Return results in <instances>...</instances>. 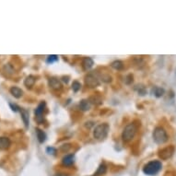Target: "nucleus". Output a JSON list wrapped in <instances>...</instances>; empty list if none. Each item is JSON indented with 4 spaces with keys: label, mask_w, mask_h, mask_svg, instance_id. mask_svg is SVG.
I'll list each match as a JSON object with an SVG mask.
<instances>
[{
    "label": "nucleus",
    "mask_w": 176,
    "mask_h": 176,
    "mask_svg": "<svg viewBox=\"0 0 176 176\" xmlns=\"http://www.w3.org/2000/svg\"><path fill=\"white\" fill-rule=\"evenodd\" d=\"M162 164L159 160H151L143 167V172L149 176L155 175L162 170Z\"/></svg>",
    "instance_id": "1"
},
{
    "label": "nucleus",
    "mask_w": 176,
    "mask_h": 176,
    "mask_svg": "<svg viewBox=\"0 0 176 176\" xmlns=\"http://www.w3.org/2000/svg\"><path fill=\"white\" fill-rule=\"evenodd\" d=\"M109 125L108 124H100L98 125L95 128H94V131H93V136L95 137L96 139L98 140H102L104 139L105 137L108 135L109 132Z\"/></svg>",
    "instance_id": "2"
},
{
    "label": "nucleus",
    "mask_w": 176,
    "mask_h": 176,
    "mask_svg": "<svg viewBox=\"0 0 176 176\" xmlns=\"http://www.w3.org/2000/svg\"><path fill=\"white\" fill-rule=\"evenodd\" d=\"M153 139L157 144H164L168 140V135L163 127L158 126L153 131Z\"/></svg>",
    "instance_id": "3"
},
{
    "label": "nucleus",
    "mask_w": 176,
    "mask_h": 176,
    "mask_svg": "<svg viewBox=\"0 0 176 176\" xmlns=\"http://www.w3.org/2000/svg\"><path fill=\"white\" fill-rule=\"evenodd\" d=\"M136 133V127L134 124H129L127 125L125 128H124V131L123 134H122V137H123V140L126 142L128 141H131L134 136Z\"/></svg>",
    "instance_id": "4"
},
{
    "label": "nucleus",
    "mask_w": 176,
    "mask_h": 176,
    "mask_svg": "<svg viewBox=\"0 0 176 176\" xmlns=\"http://www.w3.org/2000/svg\"><path fill=\"white\" fill-rule=\"evenodd\" d=\"M85 83H86V85L89 88H96L100 85L99 79L93 74H88L85 76Z\"/></svg>",
    "instance_id": "5"
},
{
    "label": "nucleus",
    "mask_w": 176,
    "mask_h": 176,
    "mask_svg": "<svg viewBox=\"0 0 176 176\" xmlns=\"http://www.w3.org/2000/svg\"><path fill=\"white\" fill-rule=\"evenodd\" d=\"M45 102H42L39 105L37 106V108L35 109V119L37 120L38 123H42L43 121V114L45 109Z\"/></svg>",
    "instance_id": "6"
},
{
    "label": "nucleus",
    "mask_w": 176,
    "mask_h": 176,
    "mask_svg": "<svg viewBox=\"0 0 176 176\" xmlns=\"http://www.w3.org/2000/svg\"><path fill=\"white\" fill-rule=\"evenodd\" d=\"M173 152H174V148L173 147H167L162 150H159V156L160 159H169L172 156L173 154Z\"/></svg>",
    "instance_id": "7"
},
{
    "label": "nucleus",
    "mask_w": 176,
    "mask_h": 176,
    "mask_svg": "<svg viewBox=\"0 0 176 176\" xmlns=\"http://www.w3.org/2000/svg\"><path fill=\"white\" fill-rule=\"evenodd\" d=\"M49 86L51 89H55V90H59L62 89V84H61V81L56 78H51L49 79Z\"/></svg>",
    "instance_id": "8"
},
{
    "label": "nucleus",
    "mask_w": 176,
    "mask_h": 176,
    "mask_svg": "<svg viewBox=\"0 0 176 176\" xmlns=\"http://www.w3.org/2000/svg\"><path fill=\"white\" fill-rule=\"evenodd\" d=\"M93 65H94V62L90 57H85L82 61V66L84 70L90 69V68L93 66Z\"/></svg>",
    "instance_id": "9"
},
{
    "label": "nucleus",
    "mask_w": 176,
    "mask_h": 176,
    "mask_svg": "<svg viewBox=\"0 0 176 176\" xmlns=\"http://www.w3.org/2000/svg\"><path fill=\"white\" fill-rule=\"evenodd\" d=\"M75 162V156L73 154H67L62 159V163L65 166H71Z\"/></svg>",
    "instance_id": "10"
},
{
    "label": "nucleus",
    "mask_w": 176,
    "mask_h": 176,
    "mask_svg": "<svg viewBox=\"0 0 176 176\" xmlns=\"http://www.w3.org/2000/svg\"><path fill=\"white\" fill-rule=\"evenodd\" d=\"M10 140L9 138H7V137H5V136H2L0 137V149H7L9 147H10Z\"/></svg>",
    "instance_id": "11"
},
{
    "label": "nucleus",
    "mask_w": 176,
    "mask_h": 176,
    "mask_svg": "<svg viewBox=\"0 0 176 176\" xmlns=\"http://www.w3.org/2000/svg\"><path fill=\"white\" fill-rule=\"evenodd\" d=\"M20 114H21V118L23 123L26 127H29V122H30V115H29V112L25 109H21L20 108Z\"/></svg>",
    "instance_id": "12"
},
{
    "label": "nucleus",
    "mask_w": 176,
    "mask_h": 176,
    "mask_svg": "<svg viewBox=\"0 0 176 176\" xmlns=\"http://www.w3.org/2000/svg\"><path fill=\"white\" fill-rule=\"evenodd\" d=\"M10 93L17 99H19L23 95V90L19 89V87H11L10 88Z\"/></svg>",
    "instance_id": "13"
},
{
    "label": "nucleus",
    "mask_w": 176,
    "mask_h": 176,
    "mask_svg": "<svg viewBox=\"0 0 176 176\" xmlns=\"http://www.w3.org/2000/svg\"><path fill=\"white\" fill-rule=\"evenodd\" d=\"M35 81H36V78L32 75H30L28 76L27 78L25 79L24 80V85L27 87V88H32L34 84H35Z\"/></svg>",
    "instance_id": "14"
},
{
    "label": "nucleus",
    "mask_w": 176,
    "mask_h": 176,
    "mask_svg": "<svg viewBox=\"0 0 176 176\" xmlns=\"http://www.w3.org/2000/svg\"><path fill=\"white\" fill-rule=\"evenodd\" d=\"M36 136H37V138L38 141L40 143H43L45 140H46V134H45L42 129L40 128H36Z\"/></svg>",
    "instance_id": "15"
},
{
    "label": "nucleus",
    "mask_w": 176,
    "mask_h": 176,
    "mask_svg": "<svg viewBox=\"0 0 176 176\" xmlns=\"http://www.w3.org/2000/svg\"><path fill=\"white\" fill-rule=\"evenodd\" d=\"M111 66H112V67L114 68V69H117V70H121V69H123V68H124L123 62H122V61H119V60L113 62Z\"/></svg>",
    "instance_id": "16"
},
{
    "label": "nucleus",
    "mask_w": 176,
    "mask_h": 176,
    "mask_svg": "<svg viewBox=\"0 0 176 176\" xmlns=\"http://www.w3.org/2000/svg\"><path fill=\"white\" fill-rule=\"evenodd\" d=\"M79 107H80V109L82 111H87L89 109V107H90V104H89V102L87 101V100H83L80 102L79 103Z\"/></svg>",
    "instance_id": "17"
},
{
    "label": "nucleus",
    "mask_w": 176,
    "mask_h": 176,
    "mask_svg": "<svg viewBox=\"0 0 176 176\" xmlns=\"http://www.w3.org/2000/svg\"><path fill=\"white\" fill-rule=\"evenodd\" d=\"M153 91H154V94L156 97H162V96H163V94L165 92V90L162 88H159V87H156L154 89H153Z\"/></svg>",
    "instance_id": "18"
},
{
    "label": "nucleus",
    "mask_w": 176,
    "mask_h": 176,
    "mask_svg": "<svg viewBox=\"0 0 176 176\" xmlns=\"http://www.w3.org/2000/svg\"><path fill=\"white\" fill-rule=\"evenodd\" d=\"M106 170H107L106 165H105L104 163H102V164L100 165V167L98 168L97 172H96V175H99V174L102 175V174H104V173L106 172Z\"/></svg>",
    "instance_id": "19"
},
{
    "label": "nucleus",
    "mask_w": 176,
    "mask_h": 176,
    "mask_svg": "<svg viewBox=\"0 0 176 176\" xmlns=\"http://www.w3.org/2000/svg\"><path fill=\"white\" fill-rule=\"evenodd\" d=\"M4 71H5L6 74H13L14 71H15V69H14L13 66H12L10 64H6V65H5V66H4Z\"/></svg>",
    "instance_id": "20"
},
{
    "label": "nucleus",
    "mask_w": 176,
    "mask_h": 176,
    "mask_svg": "<svg viewBox=\"0 0 176 176\" xmlns=\"http://www.w3.org/2000/svg\"><path fill=\"white\" fill-rule=\"evenodd\" d=\"M81 88V84L79 82V81H73L72 83V89L75 91V92H76V91H79Z\"/></svg>",
    "instance_id": "21"
},
{
    "label": "nucleus",
    "mask_w": 176,
    "mask_h": 176,
    "mask_svg": "<svg viewBox=\"0 0 176 176\" xmlns=\"http://www.w3.org/2000/svg\"><path fill=\"white\" fill-rule=\"evenodd\" d=\"M57 60H58V56H48L47 59H46V62L49 63V64H52L53 62H56Z\"/></svg>",
    "instance_id": "22"
},
{
    "label": "nucleus",
    "mask_w": 176,
    "mask_h": 176,
    "mask_svg": "<svg viewBox=\"0 0 176 176\" xmlns=\"http://www.w3.org/2000/svg\"><path fill=\"white\" fill-rule=\"evenodd\" d=\"M9 106H10V108L12 109V111L15 112V113H17V112L20 111V108H19V107L17 104H15V103H9Z\"/></svg>",
    "instance_id": "23"
},
{
    "label": "nucleus",
    "mask_w": 176,
    "mask_h": 176,
    "mask_svg": "<svg viewBox=\"0 0 176 176\" xmlns=\"http://www.w3.org/2000/svg\"><path fill=\"white\" fill-rule=\"evenodd\" d=\"M46 151H47V153L48 154H56V149H55V148H47L46 149Z\"/></svg>",
    "instance_id": "24"
}]
</instances>
